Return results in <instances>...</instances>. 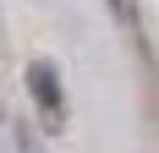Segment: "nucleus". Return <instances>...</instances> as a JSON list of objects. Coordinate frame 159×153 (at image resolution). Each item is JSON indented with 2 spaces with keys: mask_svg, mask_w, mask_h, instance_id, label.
I'll return each instance as SVG.
<instances>
[{
  "mask_svg": "<svg viewBox=\"0 0 159 153\" xmlns=\"http://www.w3.org/2000/svg\"><path fill=\"white\" fill-rule=\"evenodd\" d=\"M28 93H33V109L49 131H61L66 120V88H61V71L55 60H28Z\"/></svg>",
  "mask_w": 159,
  "mask_h": 153,
  "instance_id": "1",
  "label": "nucleus"
},
{
  "mask_svg": "<svg viewBox=\"0 0 159 153\" xmlns=\"http://www.w3.org/2000/svg\"><path fill=\"white\" fill-rule=\"evenodd\" d=\"M104 6H110V16L121 22V28H132V0H104Z\"/></svg>",
  "mask_w": 159,
  "mask_h": 153,
  "instance_id": "2",
  "label": "nucleus"
}]
</instances>
